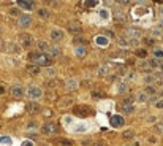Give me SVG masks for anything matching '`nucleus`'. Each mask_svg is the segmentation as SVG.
Wrapping results in <instances>:
<instances>
[{"label":"nucleus","mask_w":163,"mask_h":146,"mask_svg":"<svg viewBox=\"0 0 163 146\" xmlns=\"http://www.w3.org/2000/svg\"><path fill=\"white\" fill-rule=\"evenodd\" d=\"M29 59H30L37 67H38V65H49V64H51L49 56H48V54H44V53H40V51H33V53H30Z\"/></svg>","instance_id":"f257e3e1"},{"label":"nucleus","mask_w":163,"mask_h":146,"mask_svg":"<svg viewBox=\"0 0 163 146\" xmlns=\"http://www.w3.org/2000/svg\"><path fill=\"white\" fill-rule=\"evenodd\" d=\"M19 46L24 50H30L33 46V37L30 34H21L19 35Z\"/></svg>","instance_id":"f03ea898"},{"label":"nucleus","mask_w":163,"mask_h":146,"mask_svg":"<svg viewBox=\"0 0 163 146\" xmlns=\"http://www.w3.org/2000/svg\"><path fill=\"white\" fill-rule=\"evenodd\" d=\"M43 95V91H41V87H38V86H29L27 87V97L30 100H38L40 97Z\"/></svg>","instance_id":"7ed1b4c3"},{"label":"nucleus","mask_w":163,"mask_h":146,"mask_svg":"<svg viewBox=\"0 0 163 146\" xmlns=\"http://www.w3.org/2000/svg\"><path fill=\"white\" fill-rule=\"evenodd\" d=\"M41 132L44 133V135H56L57 132H59V124L57 123H46L44 126H43V129H41Z\"/></svg>","instance_id":"20e7f679"},{"label":"nucleus","mask_w":163,"mask_h":146,"mask_svg":"<svg viewBox=\"0 0 163 146\" xmlns=\"http://www.w3.org/2000/svg\"><path fill=\"white\" fill-rule=\"evenodd\" d=\"M68 32L72 34V35H81L82 34V26L76 19H73V21L68 22Z\"/></svg>","instance_id":"39448f33"},{"label":"nucleus","mask_w":163,"mask_h":146,"mask_svg":"<svg viewBox=\"0 0 163 146\" xmlns=\"http://www.w3.org/2000/svg\"><path fill=\"white\" fill-rule=\"evenodd\" d=\"M122 111H124L125 114H131V113L135 111V102H133L131 99H125V100L122 102Z\"/></svg>","instance_id":"423d86ee"},{"label":"nucleus","mask_w":163,"mask_h":146,"mask_svg":"<svg viewBox=\"0 0 163 146\" xmlns=\"http://www.w3.org/2000/svg\"><path fill=\"white\" fill-rule=\"evenodd\" d=\"M75 114H78V116H90L92 114V110H90V107H87V105H78V107H75Z\"/></svg>","instance_id":"0eeeda50"},{"label":"nucleus","mask_w":163,"mask_h":146,"mask_svg":"<svg viewBox=\"0 0 163 146\" xmlns=\"http://www.w3.org/2000/svg\"><path fill=\"white\" fill-rule=\"evenodd\" d=\"M32 21H33V19H32V16H30V14H21V16L17 18V24H19L21 27H24V29L30 26Z\"/></svg>","instance_id":"6e6552de"},{"label":"nucleus","mask_w":163,"mask_h":146,"mask_svg":"<svg viewBox=\"0 0 163 146\" xmlns=\"http://www.w3.org/2000/svg\"><path fill=\"white\" fill-rule=\"evenodd\" d=\"M136 68H138L139 71H147V73H151V71H152V68H151V65H149V60H147V59H139V60L136 62Z\"/></svg>","instance_id":"1a4fd4ad"},{"label":"nucleus","mask_w":163,"mask_h":146,"mask_svg":"<svg viewBox=\"0 0 163 146\" xmlns=\"http://www.w3.org/2000/svg\"><path fill=\"white\" fill-rule=\"evenodd\" d=\"M65 87H67L68 91H76V89L79 87V83H78L76 78H67V80H65Z\"/></svg>","instance_id":"9d476101"},{"label":"nucleus","mask_w":163,"mask_h":146,"mask_svg":"<svg viewBox=\"0 0 163 146\" xmlns=\"http://www.w3.org/2000/svg\"><path fill=\"white\" fill-rule=\"evenodd\" d=\"M49 35H51V38H52L54 41H62L63 37H65V32H63L62 29H52Z\"/></svg>","instance_id":"9b49d317"},{"label":"nucleus","mask_w":163,"mask_h":146,"mask_svg":"<svg viewBox=\"0 0 163 146\" xmlns=\"http://www.w3.org/2000/svg\"><path fill=\"white\" fill-rule=\"evenodd\" d=\"M94 41H95V44L100 46V48H106V46L109 44V38L105 37V35H97Z\"/></svg>","instance_id":"f8f14e48"},{"label":"nucleus","mask_w":163,"mask_h":146,"mask_svg":"<svg viewBox=\"0 0 163 146\" xmlns=\"http://www.w3.org/2000/svg\"><path fill=\"white\" fill-rule=\"evenodd\" d=\"M49 56V59L51 57H57L59 54H60V48L57 46V44H49V48H48V53H46Z\"/></svg>","instance_id":"ddd939ff"},{"label":"nucleus","mask_w":163,"mask_h":146,"mask_svg":"<svg viewBox=\"0 0 163 146\" xmlns=\"http://www.w3.org/2000/svg\"><path fill=\"white\" fill-rule=\"evenodd\" d=\"M72 103H73V97H70V95L62 97V99L57 102V105H59L60 108H63V107H72Z\"/></svg>","instance_id":"4468645a"},{"label":"nucleus","mask_w":163,"mask_h":146,"mask_svg":"<svg viewBox=\"0 0 163 146\" xmlns=\"http://www.w3.org/2000/svg\"><path fill=\"white\" fill-rule=\"evenodd\" d=\"M127 35H128V38H135V40H138L139 37H141V30L139 29H136V27H130L128 30H127Z\"/></svg>","instance_id":"2eb2a0df"},{"label":"nucleus","mask_w":163,"mask_h":146,"mask_svg":"<svg viewBox=\"0 0 163 146\" xmlns=\"http://www.w3.org/2000/svg\"><path fill=\"white\" fill-rule=\"evenodd\" d=\"M147 99H149V95H147L144 91H139V92H136V94H135V100H136V102L144 103V102H147Z\"/></svg>","instance_id":"dca6fc26"},{"label":"nucleus","mask_w":163,"mask_h":146,"mask_svg":"<svg viewBox=\"0 0 163 146\" xmlns=\"http://www.w3.org/2000/svg\"><path fill=\"white\" fill-rule=\"evenodd\" d=\"M111 124H112L114 127H121V126L124 124V117H122V116H119V114L112 116V117H111Z\"/></svg>","instance_id":"f3484780"},{"label":"nucleus","mask_w":163,"mask_h":146,"mask_svg":"<svg viewBox=\"0 0 163 146\" xmlns=\"http://www.w3.org/2000/svg\"><path fill=\"white\" fill-rule=\"evenodd\" d=\"M22 94H24V89H22L21 86H13L11 87V95L16 97V99H21Z\"/></svg>","instance_id":"a211bd4d"},{"label":"nucleus","mask_w":163,"mask_h":146,"mask_svg":"<svg viewBox=\"0 0 163 146\" xmlns=\"http://www.w3.org/2000/svg\"><path fill=\"white\" fill-rule=\"evenodd\" d=\"M152 54H154V59L161 60V59H163V48H161V46H154Z\"/></svg>","instance_id":"6ab92c4d"},{"label":"nucleus","mask_w":163,"mask_h":146,"mask_svg":"<svg viewBox=\"0 0 163 146\" xmlns=\"http://www.w3.org/2000/svg\"><path fill=\"white\" fill-rule=\"evenodd\" d=\"M17 5H19L21 8H24V10H33V7H35L33 2H26V0H21Z\"/></svg>","instance_id":"aec40b11"},{"label":"nucleus","mask_w":163,"mask_h":146,"mask_svg":"<svg viewBox=\"0 0 163 146\" xmlns=\"http://www.w3.org/2000/svg\"><path fill=\"white\" fill-rule=\"evenodd\" d=\"M109 71H111V67L109 65H101L97 73H98L100 76H106V75H109Z\"/></svg>","instance_id":"412c9836"},{"label":"nucleus","mask_w":163,"mask_h":146,"mask_svg":"<svg viewBox=\"0 0 163 146\" xmlns=\"http://www.w3.org/2000/svg\"><path fill=\"white\" fill-rule=\"evenodd\" d=\"M48 48H49V43L48 41H38V50H40V53H48Z\"/></svg>","instance_id":"4be33fe9"},{"label":"nucleus","mask_w":163,"mask_h":146,"mask_svg":"<svg viewBox=\"0 0 163 146\" xmlns=\"http://www.w3.org/2000/svg\"><path fill=\"white\" fill-rule=\"evenodd\" d=\"M38 16L43 19V21H46L49 18V11H48V8H38Z\"/></svg>","instance_id":"5701e85b"},{"label":"nucleus","mask_w":163,"mask_h":146,"mask_svg":"<svg viewBox=\"0 0 163 146\" xmlns=\"http://www.w3.org/2000/svg\"><path fill=\"white\" fill-rule=\"evenodd\" d=\"M57 146H73V141H70V140H65V138H59L56 141Z\"/></svg>","instance_id":"b1692460"},{"label":"nucleus","mask_w":163,"mask_h":146,"mask_svg":"<svg viewBox=\"0 0 163 146\" xmlns=\"http://www.w3.org/2000/svg\"><path fill=\"white\" fill-rule=\"evenodd\" d=\"M75 54H76L78 57H84V56L87 54V51H86V48H82V46H76Z\"/></svg>","instance_id":"393cba45"},{"label":"nucleus","mask_w":163,"mask_h":146,"mask_svg":"<svg viewBox=\"0 0 163 146\" xmlns=\"http://www.w3.org/2000/svg\"><path fill=\"white\" fill-rule=\"evenodd\" d=\"M144 81L147 83V86H152V84L157 81V78H155L154 75H146V76H144Z\"/></svg>","instance_id":"a878e982"},{"label":"nucleus","mask_w":163,"mask_h":146,"mask_svg":"<svg viewBox=\"0 0 163 146\" xmlns=\"http://www.w3.org/2000/svg\"><path fill=\"white\" fill-rule=\"evenodd\" d=\"M27 71L32 73V75H37V73H40V68H38L37 65H29V67H27Z\"/></svg>","instance_id":"bb28decb"},{"label":"nucleus","mask_w":163,"mask_h":146,"mask_svg":"<svg viewBox=\"0 0 163 146\" xmlns=\"http://www.w3.org/2000/svg\"><path fill=\"white\" fill-rule=\"evenodd\" d=\"M44 73H46V76H49V78H52V76H56V68H52V67H49V68H46V70H44Z\"/></svg>","instance_id":"cd10ccee"},{"label":"nucleus","mask_w":163,"mask_h":146,"mask_svg":"<svg viewBox=\"0 0 163 146\" xmlns=\"http://www.w3.org/2000/svg\"><path fill=\"white\" fill-rule=\"evenodd\" d=\"M27 108H29V111H30V113H37V111L40 110V105H38V103H29V107H27Z\"/></svg>","instance_id":"c85d7f7f"},{"label":"nucleus","mask_w":163,"mask_h":146,"mask_svg":"<svg viewBox=\"0 0 163 146\" xmlns=\"http://www.w3.org/2000/svg\"><path fill=\"white\" fill-rule=\"evenodd\" d=\"M144 92L149 95V94H157V89H155V86L152 84V86H146V89H144Z\"/></svg>","instance_id":"c756f323"},{"label":"nucleus","mask_w":163,"mask_h":146,"mask_svg":"<svg viewBox=\"0 0 163 146\" xmlns=\"http://www.w3.org/2000/svg\"><path fill=\"white\" fill-rule=\"evenodd\" d=\"M117 43H119V46H122V48H127V46H128V40H127V38H117Z\"/></svg>","instance_id":"7c9ffc66"},{"label":"nucleus","mask_w":163,"mask_h":146,"mask_svg":"<svg viewBox=\"0 0 163 146\" xmlns=\"http://www.w3.org/2000/svg\"><path fill=\"white\" fill-rule=\"evenodd\" d=\"M136 56H139L141 59H147V53H146L144 50H138V51H136Z\"/></svg>","instance_id":"2f4dec72"},{"label":"nucleus","mask_w":163,"mask_h":146,"mask_svg":"<svg viewBox=\"0 0 163 146\" xmlns=\"http://www.w3.org/2000/svg\"><path fill=\"white\" fill-rule=\"evenodd\" d=\"M117 91H119V92H125V91H127V83H125V81L119 83V86H117Z\"/></svg>","instance_id":"473e14b6"},{"label":"nucleus","mask_w":163,"mask_h":146,"mask_svg":"<svg viewBox=\"0 0 163 146\" xmlns=\"http://www.w3.org/2000/svg\"><path fill=\"white\" fill-rule=\"evenodd\" d=\"M155 132L160 133V135H163V123H158V124L155 126Z\"/></svg>","instance_id":"72a5a7b5"},{"label":"nucleus","mask_w":163,"mask_h":146,"mask_svg":"<svg viewBox=\"0 0 163 146\" xmlns=\"http://www.w3.org/2000/svg\"><path fill=\"white\" fill-rule=\"evenodd\" d=\"M0 143H3V144H11V138H10V137H0Z\"/></svg>","instance_id":"f704fd0d"},{"label":"nucleus","mask_w":163,"mask_h":146,"mask_svg":"<svg viewBox=\"0 0 163 146\" xmlns=\"http://www.w3.org/2000/svg\"><path fill=\"white\" fill-rule=\"evenodd\" d=\"M161 32H163L161 29H154V30H152V35H154V37H161Z\"/></svg>","instance_id":"c9c22d12"},{"label":"nucleus","mask_w":163,"mask_h":146,"mask_svg":"<svg viewBox=\"0 0 163 146\" xmlns=\"http://www.w3.org/2000/svg\"><path fill=\"white\" fill-rule=\"evenodd\" d=\"M133 135H135V133H133L131 130H127V132L124 133V138H125V140H128V138H133Z\"/></svg>","instance_id":"e433bc0d"},{"label":"nucleus","mask_w":163,"mask_h":146,"mask_svg":"<svg viewBox=\"0 0 163 146\" xmlns=\"http://www.w3.org/2000/svg\"><path fill=\"white\" fill-rule=\"evenodd\" d=\"M84 7H97V2H84Z\"/></svg>","instance_id":"4c0bfd02"},{"label":"nucleus","mask_w":163,"mask_h":146,"mask_svg":"<svg viewBox=\"0 0 163 146\" xmlns=\"http://www.w3.org/2000/svg\"><path fill=\"white\" fill-rule=\"evenodd\" d=\"M155 108H160V110H161V108H163V100H157V102H155Z\"/></svg>","instance_id":"58836bf2"},{"label":"nucleus","mask_w":163,"mask_h":146,"mask_svg":"<svg viewBox=\"0 0 163 146\" xmlns=\"http://www.w3.org/2000/svg\"><path fill=\"white\" fill-rule=\"evenodd\" d=\"M92 95H94L95 99H97V97H103L105 94H103V92H97V91H94V92H92Z\"/></svg>","instance_id":"ea45409f"},{"label":"nucleus","mask_w":163,"mask_h":146,"mask_svg":"<svg viewBox=\"0 0 163 146\" xmlns=\"http://www.w3.org/2000/svg\"><path fill=\"white\" fill-rule=\"evenodd\" d=\"M100 16H101L103 19H108V13H106L105 10H101V11H100Z\"/></svg>","instance_id":"a19ab883"},{"label":"nucleus","mask_w":163,"mask_h":146,"mask_svg":"<svg viewBox=\"0 0 163 146\" xmlns=\"http://www.w3.org/2000/svg\"><path fill=\"white\" fill-rule=\"evenodd\" d=\"M144 43H146V44H152V43H154V40H152V38H146V40H144Z\"/></svg>","instance_id":"79ce46f5"},{"label":"nucleus","mask_w":163,"mask_h":146,"mask_svg":"<svg viewBox=\"0 0 163 146\" xmlns=\"http://www.w3.org/2000/svg\"><path fill=\"white\" fill-rule=\"evenodd\" d=\"M22 146H33V143L32 141H24V143H22Z\"/></svg>","instance_id":"37998d69"},{"label":"nucleus","mask_w":163,"mask_h":146,"mask_svg":"<svg viewBox=\"0 0 163 146\" xmlns=\"http://www.w3.org/2000/svg\"><path fill=\"white\" fill-rule=\"evenodd\" d=\"M29 129H37V123H33V124L30 123V124H29Z\"/></svg>","instance_id":"c03bdc74"},{"label":"nucleus","mask_w":163,"mask_h":146,"mask_svg":"<svg viewBox=\"0 0 163 146\" xmlns=\"http://www.w3.org/2000/svg\"><path fill=\"white\" fill-rule=\"evenodd\" d=\"M157 95H158V97H163V87H161L160 91H157Z\"/></svg>","instance_id":"a18cd8bd"},{"label":"nucleus","mask_w":163,"mask_h":146,"mask_svg":"<svg viewBox=\"0 0 163 146\" xmlns=\"http://www.w3.org/2000/svg\"><path fill=\"white\" fill-rule=\"evenodd\" d=\"M56 84H57V81H54V80H52V81H51V83H49V87H54V86H56Z\"/></svg>","instance_id":"49530a36"},{"label":"nucleus","mask_w":163,"mask_h":146,"mask_svg":"<svg viewBox=\"0 0 163 146\" xmlns=\"http://www.w3.org/2000/svg\"><path fill=\"white\" fill-rule=\"evenodd\" d=\"M160 29H161V30H163V16H161V18H160Z\"/></svg>","instance_id":"de8ad7c7"},{"label":"nucleus","mask_w":163,"mask_h":146,"mask_svg":"<svg viewBox=\"0 0 163 146\" xmlns=\"http://www.w3.org/2000/svg\"><path fill=\"white\" fill-rule=\"evenodd\" d=\"M3 92H5V87H3V86H0V94H3Z\"/></svg>","instance_id":"09e8293b"},{"label":"nucleus","mask_w":163,"mask_h":146,"mask_svg":"<svg viewBox=\"0 0 163 146\" xmlns=\"http://www.w3.org/2000/svg\"><path fill=\"white\" fill-rule=\"evenodd\" d=\"M2 48H3V41H2V40H0V50H2Z\"/></svg>","instance_id":"8fccbe9b"},{"label":"nucleus","mask_w":163,"mask_h":146,"mask_svg":"<svg viewBox=\"0 0 163 146\" xmlns=\"http://www.w3.org/2000/svg\"><path fill=\"white\" fill-rule=\"evenodd\" d=\"M95 146H103V143H100V141H98V143H95Z\"/></svg>","instance_id":"3c124183"},{"label":"nucleus","mask_w":163,"mask_h":146,"mask_svg":"<svg viewBox=\"0 0 163 146\" xmlns=\"http://www.w3.org/2000/svg\"><path fill=\"white\" fill-rule=\"evenodd\" d=\"M160 13H161V14H163V5H161V7H160Z\"/></svg>","instance_id":"603ef678"},{"label":"nucleus","mask_w":163,"mask_h":146,"mask_svg":"<svg viewBox=\"0 0 163 146\" xmlns=\"http://www.w3.org/2000/svg\"><path fill=\"white\" fill-rule=\"evenodd\" d=\"M160 68H161V70H163V60H161V62H160Z\"/></svg>","instance_id":"864d4df0"},{"label":"nucleus","mask_w":163,"mask_h":146,"mask_svg":"<svg viewBox=\"0 0 163 146\" xmlns=\"http://www.w3.org/2000/svg\"><path fill=\"white\" fill-rule=\"evenodd\" d=\"M0 34H2V27H0Z\"/></svg>","instance_id":"5fc2aeb1"}]
</instances>
